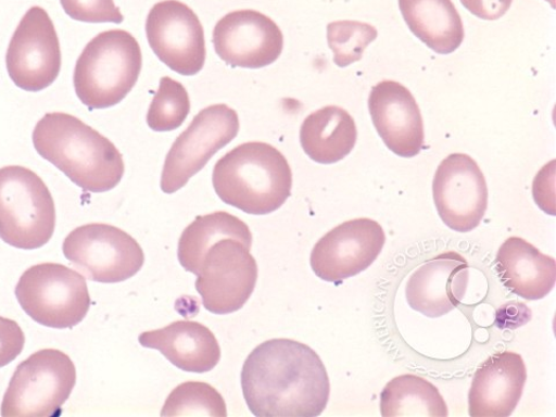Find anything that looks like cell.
<instances>
[{"label": "cell", "mask_w": 556, "mask_h": 417, "mask_svg": "<svg viewBox=\"0 0 556 417\" xmlns=\"http://www.w3.org/2000/svg\"><path fill=\"white\" fill-rule=\"evenodd\" d=\"M241 389L256 417L320 416L330 394L319 355L290 339H273L255 348L243 363Z\"/></svg>", "instance_id": "1"}, {"label": "cell", "mask_w": 556, "mask_h": 417, "mask_svg": "<svg viewBox=\"0 0 556 417\" xmlns=\"http://www.w3.org/2000/svg\"><path fill=\"white\" fill-rule=\"evenodd\" d=\"M33 144L43 160L90 193H106L125 176L124 156L116 147L74 115L46 114L34 128Z\"/></svg>", "instance_id": "2"}, {"label": "cell", "mask_w": 556, "mask_h": 417, "mask_svg": "<svg viewBox=\"0 0 556 417\" xmlns=\"http://www.w3.org/2000/svg\"><path fill=\"white\" fill-rule=\"evenodd\" d=\"M213 185L224 203L250 215H269L290 198L292 170L273 146L243 143L216 163Z\"/></svg>", "instance_id": "3"}, {"label": "cell", "mask_w": 556, "mask_h": 417, "mask_svg": "<svg viewBox=\"0 0 556 417\" xmlns=\"http://www.w3.org/2000/svg\"><path fill=\"white\" fill-rule=\"evenodd\" d=\"M142 65L141 46L129 31H102L86 45L77 60L76 94L90 110L116 106L134 89Z\"/></svg>", "instance_id": "4"}, {"label": "cell", "mask_w": 556, "mask_h": 417, "mask_svg": "<svg viewBox=\"0 0 556 417\" xmlns=\"http://www.w3.org/2000/svg\"><path fill=\"white\" fill-rule=\"evenodd\" d=\"M56 207L45 181L23 166L0 168V239L33 251L54 236Z\"/></svg>", "instance_id": "5"}, {"label": "cell", "mask_w": 556, "mask_h": 417, "mask_svg": "<svg viewBox=\"0 0 556 417\" xmlns=\"http://www.w3.org/2000/svg\"><path fill=\"white\" fill-rule=\"evenodd\" d=\"M15 295L34 321L50 328H74L91 306L85 277L61 264L27 269L16 285Z\"/></svg>", "instance_id": "6"}, {"label": "cell", "mask_w": 556, "mask_h": 417, "mask_svg": "<svg viewBox=\"0 0 556 417\" xmlns=\"http://www.w3.org/2000/svg\"><path fill=\"white\" fill-rule=\"evenodd\" d=\"M75 363L58 350L37 352L17 365L4 395L0 414L55 416L75 389Z\"/></svg>", "instance_id": "7"}, {"label": "cell", "mask_w": 556, "mask_h": 417, "mask_svg": "<svg viewBox=\"0 0 556 417\" xmlns=\"http://www.w3.org/2000/svg\"><path fill=\"white\" fill-rule=\"evenodd\" d=\"M251 249L237 238L226 237L204 252L194 274L205 309L225 316L245 306L258 275Z\"/></svg>", "instance_id": "8"}, {"label": "cell", "mask_w": 556, "mask_h": 417, "mask_svg": "<svg viewBox=\"0 0 556 417\" xmlns=\"http://www.w3.org/2000/svg\"><path fill=\"white\" fill-rule=\"evenodd\" d=\"M64 256L89 280L119 283L142 269L144 252L127 232L109 224L79 226L63 242Z\"/></svg>", "instance_id": "9"}, {"label": "cell", "mask_w": 556, "mask_h": 417, "mask_svg": "<svg viewBox=\"0 0 556 417\" xmlns=\"http://www.w3.org/2000/svg\"><path fill=\"white\" fill-rule=\"evenodd\" d=\"M239 117L226 104H213L201 111L177 138L162 174L165 194L177 193L213 156L230 144L239 132Z\"/></svg>", "instance_id": "10"}, {"label": "cell", "mask_w": 556, "mask_h": 417, "mask_svg": "<svg viewBox=\"0 0 556 417\" xmlns=\"http://www.w3.org/2000/svg\"><path fill=\"white\" fill-rule=\"evenodd\" d=\"M62 52L51 17L40 7L30 8L16 27L7 52L12 81L27 92H40L61 73Z\"/></svg>", "instance_id": "11"}, {"label": "cell", "mask_w": 556, "mask_h": 417, "mask_svg": "<svg viewBox=\"0 0 556 417\" xmlns=\"http://www.w3.org/2000/svg\"><path fill=\"white\" fill-rule=\"evenodd\" d=\"M147 38L156 58L174 73L195 76L204 66V29L198 14L179 0H163L149 12Z\"/></svg>", "instance_id": "12"}, {"label": "cell", "mask_w": 556, "mask_h": 417, "mask_svg": "<svg viewBox=\"0 0 556 417\" xmlns=\"http://www.w3.org/2000/svg\"><path fill=\"white\" fill-rule=\"evenodd\" d=\"M386 242V232L376 220L356 218L344 222L313 248L311 268L323 281L340 285L367 270Z\"/></svg>", "instance_id": "13"}, {"label": "cell", "mask_w": 556, "mask_h": 417, "mask_svg": "<svg viewBox=\"0 0 556 417\" xmlns=\"http://www.w3.org/2000/svg\"><path fill=\"white\" fill-rule=\"evenodd\" d=\"M433 201L447 228L471 232L489 207V187L477 162L465 153H452L439 166L432 182Z\"/></svg>", "instance_id": "14"}, {"label": "cell", "mask_w": 556, "mask_h": 417, "mask_svg": "<svg viewBox=\"0 0 556 417\" xmlns=\"http://www.w3.org/2000/svg\"><path fill=\"white\" fill-rule=\"evenodd\" d=\"M213 43L222 61L232 67L261 68L280 59L283 33L269 16L254 10L226 14L216 24Z\"/></svg>", "instance_id": "15"}, {"label": "cell", "mask_w": 556, "mask_h": 417, "mask_svg": "<svg viewBox=\"0 0 556 417\" xmlns=\"http://www.w3.org/2000/svg\"><path fill=\"white\" fill-rule=\"evenodd\" d=\"M369 111L382 142L402 159H413L425 144L419 104L403 84L386 80L372 87Z\"/></svg>", "instance_id": "16"}, {"label": "cell", "mask_w": 556, "mask_h": 417, "mask_svg": "<svg viewBox=\"0 0 556 417\" xmlns=\"http://www.w3.org/2000/svg\"><path fill=\"white\" fill-rule=\"evenodd\" d=\"M469 280L467 260L446 252L427 261L408 278L406 301L428 318H441L459 306Z\"/></svg>", "instance_id": "17"}, {"label": "cell", "mask_w": 556, "mask_h": 417, "mask_svg": "<svg viewBox=\"0 0 556 417\" xmlns=\"http://www.w3.org/2000/svg\"><path fill=\"white\" fill-rule=\"evenodd\" d=\"M528 380L523 357L513 352L486 358L475 374L468 393L473 417H508L517 408Z\"/></svg>", "instance_id": "18"}, {"label": "cell", "mask_w": 556, "mask_h": 417, "mask_svg": "<svg viewBox=\"0 0 556 417\" xmlns=\"http://www.w3.org/2000/svg\"><path fill=\"white\" fill-rule=\"evenodd\" d=\"M150 350L160 351L182 371L205 374L220 361V346L211 329L197 321L180 320L150 330L138 338Z\"/></svg>", "instance_id": "19"}, {"label": "cell", "mask_w": 556, "mask_h": 417, "mask_svg": "<svg viewBox=\"0 0 556 417\" xmlns=\"http://www.w3.org/2000/svg\"><path fill=\"white\" fill-rule=\"evenodd\" d=\"M496 270L504 287L527 301L545 299L556 281L554 257L519 237L502 243L496 254Z\"/></svg>", "instance_id": "20"}, {"label": "cell", "mask_w": 556, "mask_h": 417, "mask_svg": "<svg viewBox=\"0 0 556 417\" xmlns=\"http://www.w3.org/2000/svg\"><path fill=\"white\" fill-rule=\"evenodd\" d=\"M404 20L417 39L440 55L455 52L465 30L452 0H399Z\"/></svg>", "instance_id": "21"}, {"label": "cell", "mask_w": 556, "mask_h": 417, "mask_svg": "<svg viewBox=\"0 0 556 417\" xmlns=\"http://www.w3.org/2000/svg\"><path fill=\"white\" fill-rule=\"evenodd\" d=\"M357 142L353 116L338 106H326L308 115L301 128V144L313 162L330 165L350 155Z\"/></svg>", "instance_id": "22"}, {"label": "cell", "mask_w": 556, "mask_h": 417, "mask_svg": "<svg viewBox=\"0 0 556 417\" xmlns=\"http://www.w3.org/2000/svg\"><path fill=\"white\" fill-rule=\"evenodd\" d=\"M380 414L394 416L446 417L447 405L439 389L416 375H403L388 382L380 393Z\"/></svg>", "instance_id": "23"}, {"label": "cell", "mask_w": 556, "mask_h": 417, "mask_svg": "<svg viewBox=\"0 0 556 417\" xmlns=\"http://www.w3.org/2000/svg\"><path fill=\"white\" fill-rule=\"evenodd\" d=\"M226 237L237 238L252 248V232L240 218L225 212L198 217L179 240L178 257L184 269L194 274L204 252Z\"/></svg>", "instance_id": "24"}, {"label": "cell", "mask_w": 556, "mask_h": 417, "mask_svg": "<svg viewBox=\"0 0 556 417\" xmlns=\"http://www.w3.org/2000/svg\"><path fill=\"white\" fill-rule=\"evenodd\" d=\"M190 113V99L185 86L163 77L148 112V126L153 131L166 132L181 127Z\"/></svg>", "instance_id": "25"}, {"label": "cell", "mask_w": 556, "mask_h": 417, "mask_svg": "<svg viewBox=\"0 0 556 417\" xmlns=\"http://www.w3.org/2000/svg\"><path fill=\"white\" fill-rule=\"evenodd\" d=\"M228 416L223 396L205 382L188 381L167 397L162 416L178 415Z\"/></svg>", "instance_id": "26"}, {"label": "cell", "mask_w": 556, "mask_h": 417, "mask_svg": "<svg viewBox=\"0 0 556 417\" xmlns=\"http://www.w3.org/2000/svg\"><path fill=\"white\" fill-rule=\"evenodd\" d=\"M378 37L377 29L359 22H336L327 26V41L334 54V63L346 67L358 62L364 50Z\"/></svg>", "instance_id": "27"}, {"label": "cell", "mask_w": 556, "mask_h": 417, "mask_svg": "<svg viewBox=\"0 0 556 417\" xmlns=\"http://www.w3.org/2000/svg\"><path fill=\"white\" fill-rule=\"evenodd\" d=\"M64 12L72 20L90 24H122L124 14L114 0H61Z\"/></svg>", "instance_id": "28"}, {"label": "cell", "mask_w": 556, "mask_h": 417, "mask_svg": "<svg viewBox=\"0 0 556 417\" xmlns=\"http://www.w3.org/2000/svg\"><path fill=\"white\" fill-rule=\"evenodd\" d=\"M25 342L26 338L20 324L0 317V368L7 367L23 353Z\"/></svg>", "instance_id": "29"}, {"label": "cell", "mask_w": 556, "mask_h": 417, "mask_svg": "<svg viewBox=\"0 0 556 417\" xmlns=\"http://www.w3.org/2000/svg\"><path fill=\"white\" fill-rule=\"evenodd\" d=\"M466 10L482 21H497L506 14L513 0H460Z\"/></svg>", "instance_id": "30"}]
</instances>
